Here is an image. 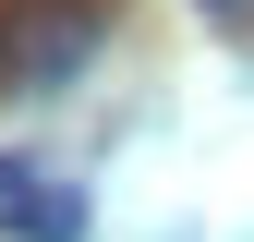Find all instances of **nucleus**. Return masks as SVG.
<instances>
[{
	"label": "nucleus",
	"mask_w": 254,
	"mask_h": 242,
	"mask_svg": "<svg viewBox=\"0 0 254 242\" xmlns=\"http://www.w3.org/2000/svg\"><path fill=\"white\" fill-rule=\"evenodd\" d=\"M97 60V0H12L0 12V85H73Z\"/></svg>",
	"instance_id": "nucleus-1"
},
{
	"label": "nucleus",
	"mask_w": 254,
	"mask_h": 242,
	"mask_svg": "<svg viewBox=\"0 0 254 242\" xmlns=\"http://www.w3.org/2000/svg\"><path fill=\"white\" fill-rule=\"evenodd\" d=\"M85 230H97V206H85L73 182H37V194L12 206V242H85Z\"/></svg>",
	"instance_id": "nucleus-2"
},
{
	"label": "nucleus",
	"mask_w": 254,
	"mask_h": 242,
	"mask_svg": "<svg viewBox=\"0 0 254 242\" xmlns=\"http://www.w3.org/2000/svg\"><path fill=\"white\" fill-rule=\"evenodd\" d=\"M24 194H37V170H24V158H0V230H12V206Z\"/></svg>",
	"instance_id": "nucleus-3"
},
{
	"label": "nucleus",
	"mask_w": 254,
	"mask_h": 242,
	"mask_svg": "<svg viewBox=\"0 0 254 242\" xmlns=\"http://www.w3.org/2000/svg\"><path fill=\"white\" fill-rule=\"evenodd\" d=\"M194 12H206V24H254V0H194Z\"/></svg>",
	"instance_id": "nucleus-4"
}]
</instances>
